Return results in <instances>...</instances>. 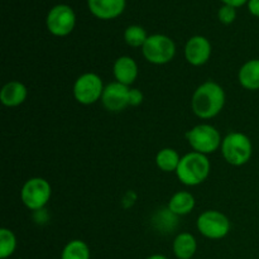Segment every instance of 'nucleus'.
Masks as SVG:
<instances>
[{
    "instance_id": "obj_23",
    "label": "nucleus",
    "mask_w": 259,
    "mask_h": 259,
    "mask_svg": "<svg viewBox=\"0 0 259 259\" xmlns=\"http://www.w3.org/2000/svg\"><path fill=\"white\" fill-rule=\"evenodd\" d=\"M143 103V93L138 89L129 90V106H138Z\"/></svg>"
},
{
    "instance_id": "obj_9",
    "label": "nucleus",
    "mask_w": 259,
    "mask_h": 259,
    "mask_svg": "<svg viewBox=\"0 0 259 259\" xmlns=\"http://www.w3.org/2000/svg\"><path fill=\"white\" fill-rule=\"evenodd\" d=\"M46 25L51 34L56 37H66L76 25V14L70 5L58 4L48 12Z\"/></svg>"
},
{
    "instance_id": "obj_8",
    "label": "nucleus",
    "mask_w": 259,
    "mask_h": 259,
    "mask_svg": "<svg viewBox=\"0 0 259 259\" xmlns=\"http://www.w3.org/2000/svg\"><path fill=\"white\" fill-rule=\"evenodd\" d=\"M197 230L207 239L218 240L227 237L230 232V222L227 215L218 210H206L196 222Z\"/></svg>"
},
{
    "instance_id": "obj_14",
    "label": "nucleus",
    "mask_w": 259,
    "mask_h": 259,
    "mask_svg": "<svg viewBox=\"0 0 259 259\" xmlns=\"http://www.w3.org/2000/svg\"><path fill=\"white\" fill-rule=\"evenodd\" d=\"M28 96V90L19 81H10L3 86L0 91V101L4 106L15 108L22 105Z\"/></svg>"
},
{
    "instance_id": "obj_12",
    "label": "nucleus",
    "mask_w": 259,
    "mask_h": 259,
    "mask_svg": "<svg viewBox=\"0 0 259 259\" xmlns=\"http://www.w3.org/2000/svg\"><path fill=\"white\" fill-rule=\"evenodd\" d=\"M89 10L101 20H111L123 14L126 0H88Z\"/></svg>"
},
{
    "instance_id": "obj_20",
    "label": "nucleus",
    "mask_w": 259,
    "mask_h": 259,
    "mask_svg": "<svg viewBox=\"0 0 259 259\" xmlns=\"http://www.w3.org/2000/svg\"><path fill=\"white\" fill-rule=\"evenodd\" d=\"M17 249V237L8 228L0 229V258L7 259L12 257Z\"/></svg>"
},
{
    "instance_id": "obj_2",
    "label": "nucleus",
    "mask_w": 259,
    "mask_h": 259,
    "mask_svg": "<svg viewBox=\"0 0 259 259\" xmlns=\"http://www.w3.org/2000/svg\"><path fill=\"white\" fill-rule=\"evenodd\" d=\"M210 161L205 154L190 152L181 157L176 169L177 179L186 186H197L209 177Z\"/></svg>"
},
{
    "instance_id": "obj_17",
    "label": "nucleus",
    "mask_w": 259,
    "mask_h": 259,
    "mask_svg": "<svg viewBox=\"0 0 259 259\" xmlns=\"http://www.w3.org/2000/svg\"><path fill=\"white\" fill-rule=\"evenodd\" d=\"M195 207V197L192 194L187 191H179L168 201V207L167 209L175 214L176 217H181V215H187L194 210Z\"/></svg>"
},
{
    "instance_id": "obj_3",
    "label": "nucleus",
    "mask_w": 259,
    "mask_h": 259,
    "mask_svg": "<svg viewBox=\"0 0 259 259\" xmlns=\"http://www.w3.org/2000/svg\"><path fill=\"white\" fill-rule=\"evenodd\" d=\"M222 154L232 166H243L248 163L253 154V146L249 137L240 132L229 133L222 142Z\"/></svg>"
},
{
    "instance_id": "obj_13",
    "label": "nucleus",
    "mask_w": 259,
    "mask_h": 259,
    "mask_svg": "<svg viewBox=\"0 0 259 259\" xmlns=\"http://www.w3.org/2000/svg\"><path fill=\"white\" fill-rule=\"evenodd\" d=\"M113 72L116 82L131 86L138 77V65L129 56H121L114 62Z\"/></svg>"
},
{
    "instance_id": "obj_11",
    "label": "nucleus",
    "mask_w": 259,
    "mask_h": 259,
    "mask_svg": "<svg viewBox=\"0 0 259 259\" xmlns=\"http://www.w3.org/2000/svg\"><path fill=\"white\" fill-rule=\"evenodd\" d=\"M211 43L202 35H194L185 46V57L192 66H202L210 60Z\"/></svg>"
},
{
    "instance_id": "obj_7",
    "label": "nucleus",
    "mask_w": 259,
    "mask_h": 259,
    "mask_svg": "<svg viewBox=\"0 0 259 259\" xmlns=\"http://www.w3.org/2000/svg\"><path fill=\"white\" fill-rule=\"evenodd\" d=\"M103 80L94 72H86L73 83V98L82 105H91L101 100L104 93Z\"/></svg>"
},
{
    "instance_id": "obj_26",
    "label": "nucleus",
    "mask_w": 259,
    "mask_h": 259,
    "mask_svg": "<svg viewBox=\"0 0 259 259\" xmlns=\"http://www.w3.org/2000/svg\"><path fill=\"white\" fill-rule=\"evenodd\" d=\"M146 259H168V257H166V255L163 254H152Z\"/></svg>"
},
{
    "instance_id": "obj_19",
    "label": "nucleus",
    "mask_w": 259,
    "mask_h": 259,
    "mask_svg": "<svg viewBox=\"0 0 259 259\" xmlns=\"http://www.w3.org/2000/svg\"><path fill=\"white\" fill-rule=\"evenodd\" d=\"M61 259H91L90 248L80 239L71 240L61 252Z\"/></svg>"
},
{
    "instance_id": "obj_5",
    "label": "nucleus",
    "mask_w": 259,
    "mask_h": 259,
    "mask_svg": "<svg viewBox=\"0 0 259 259\" xmlns=\"http://www.w3.org/2000/svg\"><path fill=\"white\" fill-rule=\"evenodd\" d=\"M186 139L194 152L207 156L222 147V136L215 126L199 124L186 133Z\"/></svg>"
},
{
    "instance_id": "obj_21",
    "label": "nucleus",
    "mask_w": 259,
    "mask_h": 259,
    "mask_svg": "<svg viewBox=\"0 0 259 259\" xmlns=\"http://www.w3.org/2000/svg\"><path fill=\"white\" fill-rule=\"evenodd\" d=\"M147 38L148 35H147L146 29L141 25H129L124 32V40L126 42V45L134 48L143 47Z\"/></svg>"
},
{
    "instance_id": "obj_1",
    "label": "nucleus",
    "mask_w": 259,
    "mask_h": 259,
    "mask_svg": "<svg viewBox=\"0 0 259 259\" xmlns=\"http://www.w3.org/2000/svg\"><path fill=\"white\" fill-rule=\"evenodd\" d=\"M225 105V91L219 83L206 81L195 90L191 99V108L200 119L215 118Z\"/></svg>"
},
{
    "instance_id": "obj_6",
    "label": "nucleus",
    "mask_w": 259,
    "mask_h": 259,
    "mask_svg": "<svg viewBox=\"0 0 259 259\" xmlns=\"http://www.w3.org/2000/svg\"><path fill=\"white\" fill-rule=\"evenodd\" d=\"M51 195L52 189L50 182L42 177H33L23 185L20 199L27 209L32 211H40L48 204Z\"/></svg>"
},
{
    "instance_id": "obj_4",
    "label": "nucleus",
    "mask_w": 259,
    "mask_h": 259,
    "mask_svg": "<svg viewBox=\"0 0 259 259\" xmlns=\"http://www.w3.org/2000/svg\"><path fill=\"white\" fill-rule=\"evenodd\" d=\"M142 53L149 63L166 65L175 58L176 45L168 35L152 34L142 47Z\"/></svg>"
},
{
    "instance_id": "obj_10",
    "label": "nucleus",
    "mask_w": 259,
    "mask_h": 259,
    "mask_svg": "<svg viewBox=\"0 0 259 259\" xmlns=\"http://www.w3.org/2000/svg\"><path fill=\"white\" fill-rule=\"evenodd\" d=\"M129 86L119 82H111L105 86L101 103L104 108L111 113H119L129 106Z\"/></svg>"
},
{
    "instance_id": "obj_24",
    "label": "nucleus",
    "mask_w": 259,
    "mask_h": 259,
    "mask_svg": "<svg viewBox=\"0 0 259 259\" xmlns=\"http://www.w3.org/2000/svg\"><path fill=\"white\" fill-rule=\"evenodd\" d=\"M248 10L252 15L259 18V0H249L248 2Z\"/></svg>"
},
{
    "instance_id": "obj_25",
    "label": "nucleus",
    "mask_w": 259,
    "mask_h": 259,
    "mask_svg": "<svg viewBox=\"0 0 259 259\" xmlns=\"http://www.w3.org/2000/svg\"><path fill=\"white\" fill-rule=\"evenodd\" d=\"M222 2L224 3V5H230L233 8H239L242 5L248 4L249 0H222Z\"/></svg>"
},
{
    "instance_id": "obj_22",
    "label": "nucleus",
    "mask_w": 259,
    "mask_h": 259,
    "mask_svg": "<svg viewBox=\"0 0 259 259\" xmlns=\"http://www.w3.org/2000/svg\"><path fill=\"white\" fill-rule=\"evenodd\" d=\"M218 18H219V20L223 24H232L235 20V18H237L235 8L230 7V5H223L219 9V12H218Z\"/></svg>"
},
{
    "instance_id": "obj_16",
    "label": "nucleus",
    "mask_w": 259,
    "mask_h": 259,
    "mask_svg": "<svg viewBox=\"0 0 259 259\" xmlns=\"http://www.w3.org/2000/svg\"><path fill=\"white\" fill-rule=\"evenodd\" d=\"M172 250L177 259H192L197 250V242L191 233H180L172 243Z\"/></svg>"
},
{
    "instance_id": "obj_18",
    "label": "nucleus",
    "mask_w": 259,
    "mask_h": 259,
    "mask_svg": "<svg viewBox=\"0 0 259 259\" xmlns=\"http://www.w3.org/2000/svg\"><path fill=\"white\" fill-rule=\"evenodd\" d=\"M180 161L181 157L174 148L161 149L156 156L157 167L163 172H176Z\"/></svg>"
},
{
    "instance_id": "obj_15",
    "label": "nucleus",
    "mask_w": 259,
    "mask_h": 259,
    "mask_svg": "<svg viewBox=\"0 0 259 259\" xmlns=\"http://www.w3.org/2000/svg\"><path fill=\"white\" fill-rule=\"evenodd\" d=\"M238 80L244 89L249 91L259 90V60L247 61L238 72Z\"/></svg>"
}]
</instances>
